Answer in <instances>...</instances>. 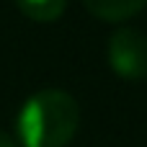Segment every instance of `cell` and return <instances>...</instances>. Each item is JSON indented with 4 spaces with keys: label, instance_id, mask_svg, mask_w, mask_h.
Returning a JSON list of instances; mask_svg holds the SVG:
<instances>
[{
    "label": "cell",
    "instance_id": "5b68a950",
    "mask_svg": "<svg viewBox=\"0 0 147 147\" xmlns=\"http://www.w3.org/2000/svg\"><path fill=\"white\" fill-rule=\"evenodd\" d=\"M0 147H16L13 137H10V134H5L3 129H0Z\"/></svg>",
    "mask_w": 147,
    "mask_h": 147
},
{
    "label": "cell",
    "instance_id": "277c9868",
    "mask_svg": "<svg viewBox=\"0 0 147 147\" xmlns=\"http://www.w3.org/2000/svg\"><path fill=\"white\" fill-rule=\"evenodd\" d=\"M21 13L31 21H41V23H49V21H57L62 13H65V5L67 0H16Z\"/></svg>",
    "mask_w": 147,
    "mask_h": 147
},
{
    "label": "cell",
    "instance_id": "6da1fadb",
    "mask_svg": "<svg viewBox=\"0 0 147 147\" xmlns=\"http://www.w3.org/2000/svg\"><path fill=\"white\" fill-rule=\"evenodd\" d=\"M80 109L59 88L34 93L18 111V140L23 147H65L78 132Z\"/></svg>",
    "mask_w": 147,
    "mask_h": 147
},
{
    "label": "cell",
    "instance_id": "7a4b0ae2",
    "mask_svg": "<svg viewBox=\"0 0 147 147\" xmlns=\"http://www.w3.org/2000/svg\"><path fill=\"white\" fill-rule=\"evenodd\" d=\"M109 65L124 80L147 78V39L137 28H119L109 36Z\"/></svg>",
    "mask_w": 147,
    "mask_h": 147
},
{
    "label": "cell",
    "instance_id": "3957f363",
    "mask_svg": "<svg viewBox=\"0 0 147 147\" xmlns=\"http://www.w3.org/2000/svg\"><path fill=\"white\" fill-rule=\"evenodd\" d=\"M83 3H85L88 13H93L96 18L109 21V23L132 18L147 5V0H83Z\"/></svg>",
    "mask_w": 147,
    "mask_h": 147
}]
</instances>
